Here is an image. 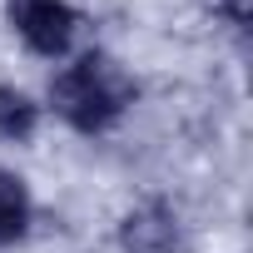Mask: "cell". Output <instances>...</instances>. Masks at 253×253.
<instances>
[{"instance_id":"obj_1","label":"cell","mask_w":253,"mask_h":253,"mask_svg":"<svg viewBox=\"0 0 253 253\" xmlns=\"http://www.w3.org/2000/svg\"><path fill=\"white\" fill-rule=\"evenodd\" d=\"M50 99H55V109L75 124V129L94 134V129H109V124L129 109L134 80L109 55H84V60H75L70 70H60L50 80Z\"/></svg>"},{"instance_id":"obj_4","label":"cell","mask_w":253,"mask_h":253,"mask_svg":"<svg viewBox=\"0 0 253 253\" xmlns=\"http://www.w3.org/2000/svg\"><path fill=\"white\" fill-rule=\"evenodd\" d=\"M30 223V199H25V184L15 174L0 169V243H15Z\"/></svg>"},{"instance_id":"obj_5","label":"cell","mask_w":253,"mask_h":253,"mask_svg":"<svg viewBox=\"0 0 253 253\" xmlns=\"http://www.w3.org/2000/svg\"><path fill=\"white\" fill-rule=\"evenodd\" d=\"M35 134V104L20 89L0 84V139H30Z\"/></svg>"},{"instance_id":"obj_3","label":"cell","mask_w":253,"mask_h":253,"mask_svg":"<svg viewBox=\"0 0 253 253\" xmlns=\"http://www.w3.org/2000/svg\"><path fill=\"white\" fill-rule=\"evenodd\" d=\"M119 243H124V253H174L179 248V223H174L169 209L149 204V209H134L119 223Z\"/></svg>"},{"instance_id":"obj_6","label":"cell","mask_w":253,"mask_h":253,"mask_svg":"<svg viewBox=\"0 0 253 253\" xmlns=\"http://www.w3.org/2000/svg\"><path fill=\"white\" fill-rule=\"evenodd\" d=\"M223 15H228L238 30H248V20H253V0H223Z\"/></svg>"},{"instance_id":"obj_2","label":"cell","mask_w":253,"mask_h":253,"mask_svg":"<svg viewBox=\"0 0 253 253\" xmlns=\"http://www.w3.org/2000/svg\"><path fill=\"white\" fill-rule=\"evenodd\" d=\"M5 10H10V25L20 30V40L40 55H60L80 30V15L65 0H5Z\"/></svg>"}]
</instances>
